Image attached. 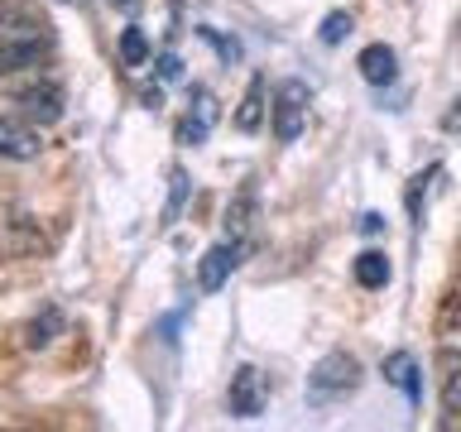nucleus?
I'll list each match as a JSON object with an SVG mask.
<instances>
[{
  "mask_svg": "<svg viewBox=\"0 0 461 432\" xmlns=\"http://www.w3.org/2000/svg\"><path fill=\"white\" fill-rule=\"evenodd\" d=\"M53 49V29L39 20V14H29L20 5H5L0 10V77L14 68H29L39 63L43 53Z\"/></svg>",
  "mask_w": 461,
  "mask_h": 432,
  "instance_id": "f257e3e1",
  "label": "nucleus"
},
{
  "mask_svg": "<svg viewBox=\"0 0 461 432\" xmlns=\"http://www.w3.org/2000/svg\"><path fill=\"white\" fill-rule=\"evenodd\" d=\"M360 384V360L351 351H331L312 365L308 374V394L312 399H337V394H351Z\"/></svg>",
  "mask_w": 461,
  "mask_h": 432,
  "instance_id": "f03ea898",
  "label": "nucleus"
},
{
  "mask_svg": "<svg viewBox=\"0 0 461 432\" xmlns=\"http://www.w3.org/2000/svg\"><path fill=\"white\" fill-rule=\"evenodd\" d=\"M308 82H298V77H288L279 82V92H274V140L279 144H294L303 135V125H308Z\"/></svg>",
  "mask_w": 461,
  "mask_h": 432,
  "instance_id": "7ed1b4c3",
  "label": "nucleus"
},
{
  "mask_svg": "<svg viewBox=\"0 0 461 432\" xmlns=\"http://www.w3.org/2000/svg\"><path fill=\"white\" fill-rule=\"evenodd\" d=\"M14 106H20L24 121H34V125H58L68 101H63V86L53 77H34V82L14 86Z\"/></svg>",
  "mask_w": 461,
  "mask_h": 432,
  "instance_id": "20e7f679",
  "label": "nucleus"
},
{
  "mask_svg": "<svg viewBox=\"0 0 461 432\" xmlns=\"http://www.w3.org/2000/svg\"><path fill=\"white\" fill-rule=\"evenodd\" d=\"M230 413L236 418H259L265 413V403H269V384H265V374H259L255 365H240L236 374H230Z\"/></svg>",
  "mask_w": 461,
  "mask_h": 432,
  "instance_id": "39448f33",
  "label": "nucleus"
},
{
  "mask_svg": "<svg viewBox=\"0 0 461 432\" xmlns=\"http://www.w3.org/2000/svg\"><path fill=\"white\" fill-rule=\"evenodd\" d=\"M216 125V96L207 86H193V101H187V115L178 125V144H202Z\"/></svg>",
  "mask_w": 461,
  "mask_h": 432,
  "instance_id": "423d86ee",
  "label": "nucleus"
},
{
  "mask_svg": "<svg viewBox=\"0 0 461 432\" xmlns=\"http://www.w3.org/2000/svg\"><path fill=\"white\" fill-rule=\"evenodd\" d=\"M43 140L39 130L29 121H14V115H0V158H14V164H24V158H39Z\"/></svg>",
  "mask_w": 461,
  "mask_h": 432,
  "instance_id": "0eeeda50",
  "label": "nucleus"
},
{
  "mask_svg": "<svg viewBox=\"0 0 461 432\" xmlns=\"http://www.w3.org/2000/svg\"><path fill=\"white\" fill-rule=\"evenodd\" d=\"M240 265V245L236 240H226V245H212L207 255H202V265H197V288L202 293H216L226 279H230V269Z\"/></svg>",
  "mask_w": 461,
  "mask_h": 432,
  "instance_id": "6e6552de",
  "label": "nucleus"
},
{
  "mask_svg": "<svg viewBox=\"0 0 461 432\" xmlns=\"http://www.w3.org/2000/svg\"><path fill=\"white\" fill-rule=\"evenodd\" d=\"M438 370H442V418L456 423L461 418V351H438Z\"/></svg>",
  "mask_w": 461,
  "mask_h": 432,
  "instance_id": "1a4fd4ad",
  "label": "nucleus"
},
{
  "mask_svg": "<svg viewBox=\"0 0 461 432\" xmlns=\"http://www.w3.org/2000/svg\"><path fill=\"white\" fill-rule=\"evenodd\" d=\"M384 380L394 384V389H403L413 403L423 399V380H418V360L409 356V351H394V356H384Z\"/></svg>",
  "mask_w": 461,
  "mask_h": 432,
  "instance_id": "9d476101",
  "label": "nucleus"
},
{
  "mask_svg": "<svg viewBox=\"0 0 461 432\" xmlns=\"http://www.w3.org/2000/svg\"><path fill=\"white\" fill-rule=\"evenodd\" d=\"M356 68H360V77H366L370 86H389L394 82V49H384V43H370L366 53L356 58Z\"/></svg>",
  "mask_w": 461,
  "mask_h": 432,
  "instance_id": "9b49d317",
  "label": "nucleus"
},
{
  "mask_svg": "<svg viewBox=\"0 0 461 432\" xmlns=\"http://www.w3.org/2000/svg\"><path fill=\"white\" fill-rule=\"evenodd\" d=\"M265 77H250V86H245V101H240V111H236V130H245V135H255L259 125H265Z\"/></svg>",
  "mask_w": 461,
  "mask_h": 432,
  "instance_id": "f8f14e48",
  "label": "nucleus"
},
{
  "mask_svg": "<svg viewBox=\"0 0 461 432\" xmlns=\"http://www.w3.org/2000/svg\"><path fill=\"white\" fill-rule=\"evenodd\" d=\"M356 284L360 288H384L389 284V259L380 250H366L356 259Z\"/></svg>",
  "mask_w": 461,
  "mask_h": 432,
  "instance_id": "ddd939ff",
  "label": "nucleus"
},
{
  "mask_svg": "<svg viewBox=\"0 0 461 432\" xmlns=\"http://www.w3.org/2000/svg\"><path fill=\"white\" fill-rule=\"evenodd\" d=\"M58 331H63V312H58V308H43L34 322H29V337H24V341L34 346V351H43V346H49Z\"/></svg>",
  "mask_w": 461,
  "mask_h": 432,
  "instance_id": "4468645a",
  "label": "nucleus"
},
{
  "mask_svg": "<svg viewBox=\"0 0 461 432\" xmlns=\"http://www.w3.org/2000/svg\"><path fill=\"white\" fill-rule=\"evenodd\" d=\"M121 53H125V63H130V68H140L144 58H149V43H144L140 29H125V34H121Z\"/></svg>",
  "mask_w": 461,
  "mask_h": 432,
  "instance_id": "2eb2a0df",
  "label": "nucleus"
},
{
  "mask_svg": "<svg viewBox=\"0 0 461 432\" xmlns=\"http://www.w3.org/2000/svg\"><path fill=\"white\" fill-rule=\"evenodd\" d=\"M346 34H351V14H327V20H322V43H341Z\"/></svg>",
  "mask_w": 461,
  "mask_h": 432,
  "instance_id": "dca6fc26",
  "label": "nucleus"
},
{
  "mask_svg": "<svg viewBox=\"0 0 461 432\" xmlns=\"http://www.w3.org/2000/svg\"><path fill=\"white\" fill-rule=\"evenodd\" d=\"M183 197H187V173H183V168H173V197H168V207H164V226L173 221V216H178Z\"/></svg>",
  "mask_w": 461,
  "mask_h": 432,
  "instance_id": "f3484780",
  "label": "nucleus"
},
{
  "mask_svg": "<svg viewBox=\"0 0 461 432\" xmlns=\"http://www.w3.org/2000/svg\"><path fill=\"white\" fill-rule=\"evenodd\" d=\"M197 34H202V39H212L216 49H221V58H240V43H236V39H221L216 29H197Z\"/></svg>",
  "mask_w": 461,
  "mask_h": 432,
  "instance_id": "a211bd4d",
  "label": "nucleus"
},
{
  "mask_svg": "<svg viewBox=\"0 0 461 432\" xmlns=\"http://www.w3.org/2000/svg\"><path fill=\"white\" fill-rule=\"evenodd\" d=\"M158 77H164V82L183 77V63H178V58H173V53H164V58H158Z\"/></svg>",
  "mask_w": 461,
  "mask_h": 432,
  "instance_id": "6ab92c4d",
  "label": "nucleus"
},
{
  "mask_svg": "<svg viewBox=\"0 0 461 432\" xmlns=\"http://www.w3.org/2000/svg\"><path fill=\"white\" fill-rule=\"evenodd\" d=\"M442 130H447V135H456V130H461V96L452 101V111L442 115Z\"/></svg>",
  "mask_w": 461,
  "mask_h": 432,
  "instance_id": "aec40b11",
  "label": "nucleus"
},
{
  "mask_svg": "<svg viewBox=\"0 0 461 432\" xmlns=\"http://www.w3.org/2000/svg\"><path fill=\"white\" fill-rule=\"evenodd\" d=\"M360 230H366V236H375V230H384V216H360Z\"/></svg>",
  "mask_w": 461,
  "mask_h": 432,
  "instance_id": "412c9836",
  "label": "nucleus"
}]
</instances>
